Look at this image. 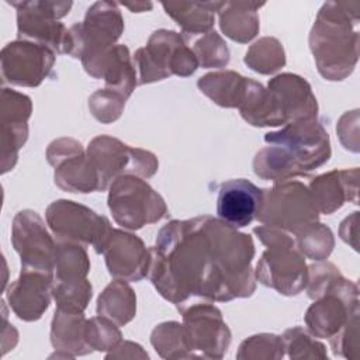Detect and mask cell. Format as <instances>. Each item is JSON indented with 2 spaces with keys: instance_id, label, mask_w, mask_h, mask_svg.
<instances>
[{
  "instance_id": "1",
  "label": "cell",
  "mask_w": 360,
  "mask_h": 360,
  "mask_svg": "<svg viewBox=\"0 0 360 360\" xmlns=\"http://www.w3.org/2000/svg\"><path fill=\"white\" fill-rule=\"evenodd\" d=\"M149 252L150 281L180 312L193 298L226 302L256 288L252 238L212 215L170 221Z\"/></svg>"
},
{
  "instance_id": "2",
  "label": "cell",
  "mask_w": 360,
  "mask_h": 360,
  "mask_svg": "<svg viewBox=\"0 0 360 360\" xmlns=\"http://www.w3.org/2000/svg\"><path fill=\"white\" fill-rule=\"evenodd\" d=\"M359 4L328 1L309 34L318 72L328 80L347 77L359 59Z\"/></svg>"
},
{
  "instance_id": "3",
  "label": "cell",
  "mask_w": 360,
  "mask_h": 360,
  "mask_svg": "<svg viewBox=\"0 0 360 360\" xmlns=\"http://www.w3.org/2000/svg\"><path fill=\"white\" fill-rule=\"evenodd\" d=\"M253 232L267 248L255 270L257 281L284 295L300 294L308 283V267L290 232L264 224Z\"/></svg>"
},
{
  "instance_id": "4",
  "label": "cell",
  "mask_w": 360,
  "mask_h": 360,
  "mask_svg": "<svg viewBox=\"0 0 360 360\" xmlns=\"http://www.w3.org/2000/svg\"><path fill=\"white\" fill-rule=\"evenodd\" d=\"M319 211L301 181L287 180L274 183L271 188H263L262 204L256 219L294 235L318 222Z\"/></svg>"
},
{
  "instance_id": "5",
  "label": "cell",
  "mask_w": 360,
  "mask_h": 360,
  "mask_svg": "<svg viewBox=\"0 0 360 360\" xmlns=\"http://www.w3.org/2000/svg\"><path fill=\"white\" fill-rule=\"evenodd\" d=\"M135 66L139 70V83L163 80L172 75L190 76L198 68V60L183 37L174 31H155L145 48L135 52Z\"/></svg>"
},
{
  "instance_id": "6",
  "label": "cell",
  "mask_w": 360,
  "mask_h": 360,
  "mask_svg": "<svg viewBox=\"0 0 360 360\" xmlns=\"http://www.w3.org/2000/svg\"><path fill=\"white\" fill-rule=\"evenodd\" d=\"M108 208L114 221L127 229H141L167 214L165 200L142 177L125 174L110 186Z\"/></svg>"
},
{
  "instance_id": "7",
  "label": "cell",
  "mask_w": 360,
  "mask_h": 360,
  "mask_svg": "<svg viewBox=\"0 0 360 360\" xmlns=\"http://www.w3.org/2000/svg\"><path fill=\"white\" fill-rule=\"evenodd\" d=\"M264 141L277 146L304 177L330 158L329 135L316 117L288 122L283 129L266 134Z\"/></svg>"
},
{
  "instance_id": "8",
  "label": "cell",
  "mask_w": 360,
  "mask_h": 360,
  "mask_svg": "<svg viewBox=\"0 0 360 360\" xmlns=\"http://www.w3.org/2000/svg\"><path fill=\"white\" fill-rule=\"evenodd\" d=\"M124 31V20L115 3L97 1L84 21L69 28L68 53L86 63L107 52Z\"/></svg>"
},
{
  "instance_id": "9",
  "label": "cell",
  "mask_w": 360,
  "mask_h": 360,
  "mask_svg": "<svg viewBox=\"0 0 360 360\" xmlns=\"http://www.w3.org/2000/svg\"><path fill=\"white\" fill-rule=\"evenodd\" d=\"M87 156L97 172L100 191L125 174L152 177L158 170L156 156L145 149L131 148L117 138L107 135L96 136L87 148Z\"/></svg>"
},
{
  "instance_id": "10",
  "label": "cell",
  "mask_w": 360,
  "mask_h": 360,
  "mask_svg": "<svg viewBox=\"0 0 360 360\" xmlns=\"http://www.w3.org/2000/svg\"><path fill=\"white\" fill-rule=\"evenodd\" d=\"M17 8V35L55 53H68L69 30L58 21L66 15L72 1H11Z\"/></svg>"
},
{
  "instance_id": "11",
  "label": "cell",
  "mask_w": 360,
  "mask_h": 360,
  "mask_svg": "<svg viewBox=\"0 0 360 360\" xmlns=\"http://www.w3.org/2000/svg\"><path fill=\"white\" fill-rule=\"evenodd\" d=\"M46 221L59 242L82 246L91 245L97 253L108 239L112 228L105 217L69 200L53 201L46 208Z\"/></svg>"
},
{
  "instance_id": "12",
  "label": "cell",
  "mask_w": 360,
  "mask_h": 360,
  "mask_svg": "<svg viewBox=\"0 0 360 360\" xmlns=\"http://www.w3.org/2000/svg\"><path fill=\"white\" fill-rule=\"evenodd\" d=\"M11 242L21 259V271L55 276L56 243L42 218L31 210L20 211L13 221Z\"/></svg>"
},
{
  "instance_id": "13",
  "label": "cell",
  "mask_w": 360,
  "mask_h": 360,
  "mask_svg": "<svg viewBox=\"0 0 360 360\" xmlns=\"http://www.w3.org/2000/svg\"><path fill=\"white\" fill-rule=\"evenodd\" d=\"M183 328L194 357L221 359L229 347L231 330L221 311L210 302L193 304L181 311Z\"/></svg>"
},
{
  "instance_id": "14",
  "label": "cell",
  "mask_w": 360,
  "mask_h": 360,
  "mask_svg": "<svg viewBox=\"0 0 360 360\" xmlns=\"http://www.w3.org/2000/svg\"><path fill=\"white\" fill-rule=\"evenodd\" d=\"M356 314H359V288L353 281L342 277L308 308L305 323L315 338L330 339Z\"/></svg>"
},
{
  "instance_id": "15",
  "label": "cell",
  "mask_w": 360,
  "mask_h": 360,
  "mask_svg": "<svg viewBox=\"0 0 360 360\" xmlns=\"http://www.w3.org/2000/svg\"><path fill=\"white\" fill-rule=\"evenodd\" d=\"M55 55L52 49L35 42H10L1 51L3 80L14 86H39L51 75Z\"/></svg>"
},
{
  "instance_id": "16",
  "label": "cell",
  "mask_w": 360,
  "mask_h": 360,
  "mask_svg": "<svg viewBox=\"0 0 360 360\" xmlns=\"http://www.w3.org/2000/svg\"><path fill=\"white\" fill-rule=\"evenodd\" d=\"M101 253L108 273L124 281H139L149 274L150 252L136 235L112 229Z\"/></svg>"
},
{
  "instance_id": "17",
  "label": "cell",
  "mask_w": 360,
  "mask_h": 360,
  "mask_svg": "<svg viewBox=\"0 0 360 360\" xmlns=\"http://www.w3.org/2000/svg\"><path fill=\"white\" fill-rule=\"evenodd\" d=\"M267 91L283 125L316 117V98L309 83L302 77L292 73L278 75L269 82Z\"/></svg>"
},
{
  "instance_id": "18",
  "label": "cell",
  "mask_w": 360,
  "mask_h": 360,
  "mask_svg": "<svg viewBox=\"0 0 360 360\" xmlns=\"http://www.w3.org/2000/svg\"><path fill=\"white\" fill-rule=\"evenodd\" d=\"M32 104L30 97L17 93L11 89H3L1 93V172L13 169L20 148L25 143L28 136V118L31 115Z\"/></svg>"
},
{
  "instance_id": "19",
  "label": "cell",
  "mask_w": 360,
  "mask_h": 360,
  "mask_svg": "<svg viewBox=\"0 0 360 360\" xmlns=\"http://www.w3.org/2000/svg\"><path fill=\"white\" fill-rule=\"evenodd\" d=\"M263 197V188H259L252 181L245 179L228 180L221 184L217 214L221 221L233 226H248L256 219Z\"/></svg>"
},
{
  "instance_id": "20",
  "label": "cell",
  "mask_w": 360,
  "mask_h": 360,
  "mask_svg": "<svg viewBox=\"0 0 360 360\" xmlns=\"http://www.w3.org/2000/svg\"><path fill=\"white\" fill-rule=\"evenodd\" d=\"M55 276L38 271H21L7 291L11 309L22 321H37L51 302Z\"/></svg>"
},
{
  "instance_id": "21",
  "label": "cell",
  "mask_w": 360,
  "mask_h": 360,
  "mask_svg": "<svg viewBox=\"0 0 360 360\" xmlns=\"http://www.w3.org/2000/svg\"><path fill=\"white\" fill-rule=\"evenodd\" d=\"M309 193L315 205L322 214H333L346 201H359V169L332 170L315 177L309 183Z\"/></svg>"
},
{
  "instance_id": "22",
  "label": "cell",
  "mask_w": 360,
  "mask_h": 360,
  "mask_svg": "<svg viewBox=\"0 0 360 360\" xmlns=\"http://www.w3.org/2000/svg\"><path fill=\"white\" fill-rule=\"evenodd\" d=\"M84 70L94 79H103L105 89L128 98L135 90L136 72L125 45H114L98 58L83 63Z\"/></svg>"
},
{
  "instance_id": "23",
  "label": "cell",
  "mask_w": 360,
  "mask_h": 360,
  "mask_svg": "<svg viewBox=\"0 0 360 360\" xmlns=\"http://www.w3.org/2000/svg\"><path fill=\"white\" fill-rule=\"evenodd\" d=\"M55 167V183L69 193L100 191V181L82 145L49 162Z\"/></svg>"
},
{
  "instance_id": "24",
  "label": "cell",
  "mask_w": 360,
  "mask_h": 360,
  "mask_svg": "<svg viewBox=\"0 0 360 360\" xmlns=\"http://www.w3.org/2000/svg\"><path fill=\"white\" fill-rule=\"evenodd\" d=\"M87 319L80 311L56 308L51 325V343L66 357L84 356L93 349L86 339Z\"/></svg>"
},
{
  "instance_id": "25",
  "label": "cell",
  "mask_w": 360,
  "mask_h": 360,
  "mask_svg": "<svg viewBox=\"0 0 360 360\" xmlns=\"http://www.w3.org/2000/svg\"><path fill=\"white\" fill-rule=\"evenodd\" d=\"M263 3L252 1H224L219 14V27L231 39L246 44L253 39L259 31L257 8Z\"/></svg>"
},
{
  "instance_id": "26",
  "label": "cell",
  "mask_w": 360,
  "mask_h": 360,
  "mask_svg": "<svg viewBox=\"0 0 360 360\" xmlns=\"http://www.w3.org/2000/svg\"><path fill=\"white\" fill-rule=\"evenodd\" d=\"M198 89L221 107H239L245 98L249 79L236 72H212L198 79Z\"/></svg>"
},
{
  "instance_id": "27",
  "label": "cell",
  "mask_w": 360,
  "mask_h": 360,
  "mask_svg": "<svg viewBox=\"0 0 360 360\" xmlns=\"http://www.w3.org/2000/svg\"><path fill=\"white\" fill-rule=\"evenodd\" d=\"M224 1H180L162 3L166 13L181 27V31L188 35L210 32L214 27L215 13L222 7Z\"/></svg>"
},
{
  "instance_id": "28",
  "label": "cell",
  "mask_w": 360,
  "mask_h": 360,
  "mask_svg": "<svg viewBox=\"0 0 360 360\" xmlns=\"http://www.w3.org/2000/svg\"><path fill=\"white\" fill-rule=\"evenodd\" d=\"M136 312V297L124 280L108 284L97 300V314L118 326L128 323Z\"/></svg>"
},
{
  "instance_id": "29",
  "label": "cell",
  "mask_w": 360,
  "mask_h": 360,
  "mask_svg": "<svg viewBox=\"0 0 360 360\" xmlns=\"http://www.w3.org/2000/svg\"><path fill=\"white\" fill-rule=\"evenodd\" d=\"M90 270L86 248L76 243L59 242L55 252V280L77 281L86 278Z\"/></svg>"
},
{
  "instance_id": "30",
  "label": "cell",
  "mask_w": 360,
  "mask_h": 360,
  "mask_svg": "<svg viewBox=\"0 0 360 360\" xmlns=\"http://www.w3.org/2000/svg\"><path fill=\"white\" fill-rule=\"evenodd\" d=\"M150 343L163 359L194 357L184 328L179 322H165L156 326L150 335Z\"/></svg>"
},
{
  "instance_id": "31",
  "label": "cell",
  "mask_w": 360,
  "mask_h": 360,
  "mask_svg": "<svg viewBox=\"0 0 360 360\" xmlns=\"http://www.w3.org/2000/svg\"><path fill=\"white\" fill-rule=\"evenodd\" d=\"M245 63L255 72L270 75L285 65V55L278 39L264 37L256 41L245 55Z\"/></svg>"
},
{
  "instance_id": "32",
  "label": "cell",
  "mask_w": 360,
  "mask_h": 360,
  "mask_svg": "<svg viewBox=\"0 0 360 360\" xmlns=\"http://www.w3.org/2000/svg\"><path fill=\"white\" fill-rule=\"evenodd\" d=\"M295 236L297 249L307 257L316 262L325 260L335 246L332 231L319 222H315Z\"/></svg>"
},
{
  "instance_id": "33",
  "label": "cell",
  "mask_w": 360,
  "mask_h": 360,
  "mask_svg": "<svg viewBox=\"0 0 360 360\" xmlns=\"http://www.w3.org/2000/svg\"><path fill=\"white\" fill-rule=\"evenodd\" d=\"M281 339L290 359H328L326 347L301 326L287 329Z\"/></svg>"
},
{
  "instance_id": "34",
  "label": "cell",
  "mask_w": 360,
  "mask_h": 360,
  "mask_svg": "<svg viewBox=\"0 0 360 360\" xmlns=\"http://www.w3.org/2000/svg\"><path fill=\"white\" fill-rule=\"evenodd\" d=\"M284 356V343L283 339L277 335L260 333L250 336L243 340L236 353V359L240 360H271L283 359Z\"/></svg>"
},
{
  "instance_id": "35",
  "label": "cell",
  "mask_w": 360,
  "mask_h": 360,
  "mask_svg": "<svg viewBox=\"0 0 360 360\" xmlns=\"http://www.w3.org/2000/svg\"><path fill=\"white\" fill-rule=\"evenodd\" d=\"M52 295L58 308L83 312L91 298V284L87 278L77 281H53Z\"/></svg>"
},
{
  "instance_id": "36",
  "label": "cell",
  "mask_w": 360,
  "mask_h": 360,
  "mask_svg": "<svg viewBox=\"0 0 360 360\" xmlns=\"http://www.w3.org/2000/svg\"><path fill=\"white\" fill-rule=\"evenodd\" d=\"M121 332L112 321L98 315L87 321L86 339L93 350H114L121 343Z\"/></svg>"
},
{
  "instance_id": "37",
  "label": "cell",
  "mask_w": 360,
  "mask_h": 360,
  "mask_svg": "<svg viewBox=\"0 0 360 360\" xmlns=\"http://www.w3.org/2000/svg\"><path fill=\"white\" fill-rule=\"evenodd\" d=\"M193 52L202 68H222L229 62V49L215 31H210L198 39Z\"/></svg>"
},
{
  "instance_id": "38",
  "label": "cell",
  "mask_w": 360,
  "mask_h": 360,
  "mask_svg": "<svg viewBox=\"0 0 360 360\" xmlns=\"http://www.w3.org/2000/svg\"><path fill=\"white\" fill-rule=\"evenodd\" d=\"M127 98L112 90L100 89L89 98L90 112L103 124H110L121 117Z\"/></svg>"
},
{
  "instance_id": "39",
  "label": "cell",
  "mask_w": 360,
  "mask_h": 360,
  "mask_svg": "<svg viewBox=\"0 0 360 360\" xmlns=\"http://www.w3.org/2000/svg\"><path fill=\"white\" fill-rule=\"evenodd\" d=\"M330 347L336 356L345 359H356L359 350V314L353 315L346 325L329 339Z\"/></svg>"
},
{
  "instance_id": "40",
  "label": "cell",
  "mask_w": 360,
  "mask_h": 360,
  "mask_svg": "<svg viewBox=\"0 0 360 360\" xmlns=\"http://www.w3.org/2000/svg\"><path fill=\"white\" fill-rule=\"evenodd\" d=\"M357 211L353 212L350 217H347L342 224H340V238L347 242L349 245L353 246L354 250H357Z\"/></svg>"
},
{
  "instance_id": "41",
  "label": "cell",
  "mask_w": 360,
  "mask_h": 360,
  "mask_svg": "<svg viewBox=\"0 0 360 360\" xmlns=\"http://www.w3.org/2000/svg\"><path fill=\"white\" fill-rule=\"evenodd\" d=\"M107 359H111V357H146L148 359V354L142 350V347L136 343H132V342H124V343H120L117 347H115V352H111L105 356Z\"/></svg>"
},
{
  "instance_id": "42",
  "label": "cell",
  "mask_w": 360,
  "mask_h": 360,
  "mask_svg": "<svg viewBox=\"0 0 360 360\" xmlns=\"http://www.w3.org/2000/svg\"><path fill=\"white\" fill-rule=\"evenodd\" d=\"M128 8H131L134 13H139V11H145L148 8H152L150 3H135V4H125Z\"/></svg>"
}]
</instances>
